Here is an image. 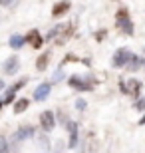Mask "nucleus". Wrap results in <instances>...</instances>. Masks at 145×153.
Returning a JSON list of instances; mask_svg holds the SVG:
<instances>
[{
  "label": "nucleus",
  "mask_w": 145,
  "mask_h": 153,
  "mask_svg": "<svg viewBox=\"0 0 145 153\" xmlns=\"http://www.w3.org/2000/svg\"><path fill=\"white\" fill-rule=\"evenodd\" d=\"M139 123H141V125H143V123H145V115H143V117H141V119H139Z\"/></svg>",
  "instance_id": "obj_21"
},
{
  "label": "nucleus",
  "mask_w": 145,
  "mask_h": 153,
  "mask_svg": "<svg viewBox=\"0 0 145 153\" xmlns=\"http://www.w3.org/2000/svg\"><path fill=\"white\" fill-rule=\"evenodd\" d=\"M123 32H127V34L131 36V34H133V24H131V22H127V24H123Z\"/></svg>",
  "instance_id": "obj_18"
},
{
  "label": "nucleus",
  "mask_w": 145,
  "mask_h": 153,
  "mask_svg": "<svg viewBox=\"0 0 145 153\" xmlns=\"http://www.w3.org/2000/svg\"><path fill=\"white\" fill-rule=\"evenodd\" d=\"M141 88H143L141 82H137V79H127V91L129 94H139Z\"/></svg>",
  "instance_id": "obj_12"
},
{
  "label": "nucleus",
  "mask_w": 145,
  "mask_h": 153,
  "mask_svg": "<svg viewBox=\"0 0 145 153\" xmlns=\"http://www.w3.org/2000/svg\"><path fill=\"white\" fill-rule=\"evenodd\" d=\"M48 60H50V54L46 52V54H42V56L38 58V62H36V68H38L40 72H44L46 66H48Z\"/></svg>",
  "instance_id": "obj_14"
},
{
  "label": "nucleus",
  "mask_w": 145,
  "mask_h": 153,
  "mask_svg": "<svg viewBox=\"0 0 145 153\" xmlns=\"http://www.w3.org/2000/svg\"><path fill=\"white\" fill-rule=\"evenodd\" d=\"M30 100H26V97H22V100H18L16 103H14V114H22V111H26V108H28Z\"/></svg>",
  "instance_id": "obj_13"
},
{
  "label": "nucleus",
  "mask_w": 145,
  "mask_h": 153,
  "mask_svg": "<svg viewBox=\"0 0 145 153\" xmlns=\"http://www.w3.org/2000/svg\"><path fill=\"white\" fill-rule=\"evenodd\" d=\"M133 54L127 50V48H119V50L113 54V60H112V66L113 68H123V66H129Z\"/></svg>",
  "instance_id": "obj_1"
},
{
  "label": "nucleus",
  "mask_w": 145,
  "mask_h": 153,
  "mask_svg": "<svg viewBox=\"0 0 145 153\" xmlns=\"http://www.w3.org/2000/svg\"><path fill=\"white\" fill-rule=\"evenodd\" d=\"M139 64H143V60H141L139 56H133V58H131V62H129V66H127V70H131V72H133V70L139 68Z\"/></svg>",
  "instance_id": "obj_16"
},
{
  "label": "nucleus",
  "mask_w": 145,
  "mask_h": 153,
  "mask_svg": "<svg viewBox=\"0 0 145 153\" xmlns=\"http://www.w3.org/2000/svg\"><path fill=\"white\" fill-rule=\"evenodd\" d=\"M135 108H137V109H145V97H143V100H139V102L135 103Z\"/></svg>",
  "instance_id": "obj_20"
},
{
  "label": "nucleus",
  "mask_w": 145,
  "mask_h": 153,
  "mask_svg": "<svg viewBox=\"0 0 145 153\" xmlns=\"http://www.w3.org/2000/svg\"><path fill=\"white\" fill-rule=\"evenodd\" d=\"M10 48H14V50H20L24 44H26V38H22V36H10Z\"/></svg>",
  "instance_id": "obj_10"
},
{
  "label": "nucleus",
  "mask_w": 145,
  "mask_h": 153,
  "mask_svg": "<svg viewBox=\"0 0 145 153\" xmlns=\"http://www.w3.org/2000/svg\"><path fill=\"white\" fill-rule=\"evenodd\" d=\"M40 125H42V129L44 131H52L54 129V125H56V115H54V111H42L40 114Z\"/></svg>",
  "instance_id": "obj_2"
},
{
  "label": "nucleus",
  "mask_w": 145,
  "mask_h": 153,
  "mask_svg": "<svg viewBox=\"0 0 145 153\" xmlns=\"http://www.w3.org/2000/svg\"><path fill=\"white\" fill-rule=\"evenodd\" d=\"M115 18H117V26H121V28H123V24L129 22V14H127V10H125V8H119Z\"/></svg>",
  "instance_id": "obj_11"
},
{
  "label": "nucleus",
  "mask_w": 145,
  "mask_h": 153,
  "mask_svg": "<svg viewBox=\"0 0 145 153\" xmlns=\"http://www.w3.org/2000/svg\"><path fill=\"white\" fill-rule=\"evenodd\" d=\"M68 129H70V147H76L78 145V123L76 121H70L68 123Z\"/></svg>",
  "instance_id": "obj_8"
},
{
  "label": "nucleus",
  "mask_w": 145,
  "mask_h": 153,
  "mask_svg": "<svg viewBox=\"0 0 145 153\" xmlns=\"http://www.w3.org/2000/svg\"><path fill=\"white\" fill-rule=\"evenodd\" d=\"M0 145H2V151H0V153H10V149H8V141H6V137H0Z\"/></svg>",
  "instance_id": "obj_17"
},
{
  "label": "nucleus",
  "mask_w": 145,
  "mask_h": 153,
  "mask_svg": "<svg viewBox=\"0 0 145 153\" xmlns=\"http://www.w3.org/2000/svg\"><path fill=\"white\" fill-rule=\"evenodd\" d=\"M28 137H34V127L32 125H22V127L14 133V141H26Z\"/></svg>",
  "instance_id": "obj_4"
},
{
  "label": "nucleus",
  "mask_w": 145,
  "mask_h": 153,
  "mask_svg": "<svg viewBox=\"0 0 145 153\" xmlns=\"http://www.w3.org/2000/svg\"><path fill=\"white\" fill-rule=\"evenodd\" d=\"M86 105H88V103H86L84 100H78V102H76V109H80V111H84Z\"/></svg>",
  "instance_id": "obj_19"
},
{
  "label": "nucleus",
  "mask_w": 145,
  "mask_h": 153,
  "mask_svg": "<svg viewBox=\"0 0 145 153\" xmlns=\"http://www.w3.org/2000/svg\"><path fill=\"white\" fill-rule=\"evenodd\" d=\"M50 91H52V84L50 82H44V84H40L38 88H36V90H34V100H36V102H44L46 97L50 96Z\"/></svg>",
  "instance_id": "obj_3"
},
{
  "label": "nucleus",
  "mask_w": 145,
  "mask_h": 153,
  "mask_svg": "<svg viewBox=\"0 0 145 153\" xmlns=\"http://www.w3.org/2000/svg\"><path fill=\"white\" fill-rule=\"evenodd\" d=\"M14 96H16V90H14V88L10 85V90L6 91V96H4V100H2V103H4V105H8V103L14 100Z\"/></svg>",
  "instance_id": "obj_15"
},
{
  "label": "nucleus",
  "mask_w": 145,
  "mask_h": 153,
  "mask_svg": "<svg viewBox=\"0 0 145 153\" xmlns=\"http://www.w3.org/2000/svg\"><path fill=\"white\" fill-rule=\"evenodd\" d=\"M68 10H70V2H58V4L54 6L52 14H54V16H62V14H66Z\"/></svg>",
  "instance_id": "obj_9"
},
{
  "label": "nucleus",
  "mask_w": 145,
  "mask_h": 153,
  "mask_svg": "<svg viewBox=\"0 0 145 153\" xmlns=\"http://www.w3.org/2000/svg\"><path fill=\"white\" fill-rule=\"evenodd\" d=\"M2 68H4V74L6 76H14L18 72V68H20V62H18L16 56H12V58H8V60L4 62V66H2Z\"/></svg>",
  "instance_id": "obj_5"
},
{
  "label": "nucleus",
  "mask_w": 145,
  "mask_h": 153,
  "mask_svg": "<svg viewBox=\"0 0 145 153\" xmlns=\"http://www.w3.org/2000/svg\"><path fill=\"white\" fill-rule=\"evenodd\" d=\"M26 42L32 44V48H42V44H44V40H42V36H40L38 30H32V32L26 36Z\"/></svg>",
  "instance_id": "obj_6"
},
{
  "label": "nucleus",
  "mask_w": 145,
  "mask_h": 153,
  "mask_svg": "<svg viewBox=\"0 0 145 153\" xmlns=\"http://www.w3.org/2000/svg\"><path fill=\"white\" fill-rule=\"evenodd\" d=\"M70 85L78 88V90H82V91H89L91 90V82H84V79H80L78 76H72V78H70Z\"/></svg>",
  "instance_id": "obj_7"
}]
</instances>
